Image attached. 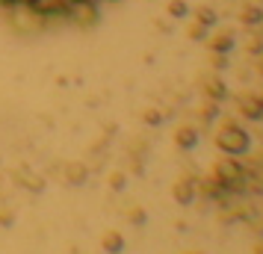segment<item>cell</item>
Wrapping results in <instances>:
<instances>
[{
  "label": "cell",
  "instance_id": "1",
  "mask_svg": "<svg viewBox=\"0 0 263 254\" xmlns=\"http://www.w3.org/2000/svg\"><path fill=\"white\" fill-rule=\"evenodd\" d=\"M98 0H0V9H21V12L39 15H68L77 9H86Z\"/></svg>",
  "mask_w": 263,
  "mask_h": 254
},
{
  "label": "cell",
  "instance_id": "2",
  "mask_svg": "<svg viewBox=\"0 0 263 254\" xmlns=\"http://www.w3.org/2000/svg\"><path fill=\"white\" fill-rule=\"evenodd\" d=\"M101 248L107 254H121L124 251V237H121L119 230H107V233L101 237Z\"/></svg>",
  "mask_w": 263,
  "mask_h": 254
},
{
  "label": "cell",
  "instance_id": "3",
  "mask_svg": "<svg viewBox=\"0 0 263 254\" xmlns=\"http://www.w3.org/2000/svg\"><path fill=\"white\" fill-rule=\"evenodd\" d=\"M175 198H178L180 204H190V201H192V189H190V183H178V186H175Z\"/></svg>",
  "mask_w": 263,
  "mask_h": 254
},
{
  "label": "cell",
  "instance_id": "4",
  "mask_svg": "<svg viewBox=\"0 0 263 254\" xmlns=\"http://www.w3.org/2000/svg\"><path fill=\"white\" fill-rule=\"evenodd\" d=\"M0 225H3V228H12L15 225V213L12 210H0Z\"/></svg>",
  "mask_w": 263,
  "mask_h": 254
},
{
  "label": "cell",
  "instance_id": "5",
  "mask_svg": "<svg viewBox=\"0 0 263 254\" xmlns=\"http://www.w3.org/2000/svg\"><path fill=\"white\" fill-rule=\"evenodd\" d=\"M127 219H130L133 225H142V222H145V213H142V210H130V213H127Z\"/></svg>",
  "mask_w": 263,
  "mask_h": 254
},
{
  "label": "cell",
  "instance_id": "6",
  "mask_svg": "<svg viewBox=\"0 0 263 254\" xmlns=\"http://www.w3.org/2000/svg\"><path fill=\"white\" fill-rule=\"evenodd\" d=\"M254 254H263V240H260V242H254Z\"/></svg>",
  "mask_w": 263,
  "mask_h": 254
},
{
  "label": "cell",
  "instance_id": "7",
  "mask_svg": "<svg viewBox=\"0 0 263 254\" xmlns=\"http://www.w3.org/2000/svg\"><path fill=\"white\" fill-rule=\"evenodd\" d=\"M183 254H204V251H183Z\"/></svg>",
  "mask_w": 263,
  "mask_h": 254
}]
</instances>
